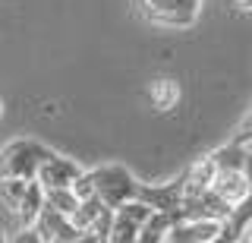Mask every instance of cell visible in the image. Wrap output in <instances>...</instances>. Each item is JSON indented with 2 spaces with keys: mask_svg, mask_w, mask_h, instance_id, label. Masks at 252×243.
Returning a JSON list of instances; mask_svg holds the SVG:
<instances>
[{
  "mask_svg": "<svg viewBox=\"0 0 252 243\" xmlns=\"http://www.w3.org/2000/svg\"><path fill=\"white\" fill-rule=\"evenodd\" d=\"M230 142H236V145H249V142H252V111H249L246 117H243V123L233 130Z\"/></svg>",
  "mask_w": 252,
  "mask_h": 243,
  "instance_id": "obj_16",
  "label": "cell"
},
{
  "mask_svg": "<svg viewBox=\"0 0 252 243\" xmlns=\"http://www.w3.org/2000/svg\"><path fill=\"white\" fill-rule=\"evenodd\" d=\"M215 174H218V164L211 155H202V158H195L189 168L183 171V196H199L205 190H211V183H215Z\"/></svg>",
  "mask_w": 252,
  "mask_h": 243,
  "instance_id": "obj_7",
  "label": "cell"
},
{
  "mask_svg": "<svg viewBox=\"0 0 252 243\" xmlns=\"http://www.w3.org/2000/svg\"><path fill=\"white\" fill-rule=\"evenodd\" d=\"M26 186L29 180H19V177H0V202H3L10 211L19 208L22 196H26Z\"/></svg>",
  "mask_w": 252,
  "mask_h": 243,
  "instance_id": "obj_14",
  "label": "cell"
},
{
  "mask_svg": "<svg viewBox=\"0 0 252 243\" xmlns=\"http://www.w3.org/2000/svg\"><path fill=\"white\" fill-rule=\"evenodd\" d=\"M10 243H41V237H38L32 227H19V231H16V237H13Z\"/></svg>",
  "mask_w": 252,
  "mask_h": 243,
  "instance_id": "obj_17",
  "label": "cell"
},
{
  "mask_svg": "<svg viewBox=\"0 0 252 243\" xmlns=\"http://www.w3.org/2000/svg\"><path fill=\"white\" fill-rule=\"evenodd\" d=\"M0 243H10V240H6V234H3V231H0Z\"/></svg>",
  "mask_w": 252,
  "mask_h": 243,
  "instance_id": "obj_22",
  "label": "cell"
},
{
  "mask_svg": "<svg viewBox=\"0 0 252 243\" xmlns=\"http://www.w3.org/2000/svg\"><path fill=\"white\" fill-rule=\"evenodd\" d=\"M233 243H252V221L243 227L240 234H236V240H233Z\"/></svg>",
  "mask_w": 252,
  "mask_h": 243,
  "instance_id": "obj_19",
  "label": "cell"
},
{
  "mask_svg": "<svg viewBox=\"0 0 252 243\" xmlns=\"http://www.w3.org/2000/svg\"><path fill=\"white\" fill-rule=\"evenodd\" d=\"M89 174H92V183H94V196L107 208L123 206V202L136 199V193H139V180L123 164H101V168H92Z\"/></svg>",
  "mask_w": 252,
  "mask_h": 243,
  "instance_id": "obj_1",
  "label": "cell"
},
{
  "mask_svg": "<svg viewBox=\"0 0 252 243\" xmlns=\"http://www.w3.org/2000/svg\"><path fill=\"white\" fill-rule=\"evenodd\" d=\"M69 190L76 193V199H79V202H82V199H92V196H94L92 174H89V171H82V174H79V177L73 180V186H69Z\"/></svg>",
  "mask_w": 252,
  "mask_h": 243,
  "instance_id": "obj_15",
  "label": "cell"
},
{
  "mask_svg": "<svg viewBox=\"0 0 252 243\" xmlns=\"http://www.w3.org/2000/svg\"><path fill=\"white\" fill-rule=\"evenodd\" d=\"M44 206H51L54 211H60V215H73L76 206H79V199H76V193L69 190V186H57V190H44Z\"/></svg>",
  "mask_w": 252,
  "mask_h": 243,
  "instance_id": "obj_13",
  "label": "cell"
},
{
  "mask_svg": "<svg viewBox=\"0 0 252 243\" xmlns=\"http://www.w3.org/2000/svg\"><path fill=\"white\" fill-rule=\"evenodd\" d=\"M82 174V168L73 161V158H63V155L51 152L47 158L41 161L35 180L44 186V190H57V186H73V180Z\"/></svg>",
  "mask_w": 252,
  "mask_h": 243,
  "instance_id": "obj_5",
  "label": "cell"
},
{
  "mask_svg": "<svg viewBox=\"0 0 252 243\" xmlns=\"http://www.w3.org/2000/svg\"><path fill=\"white\" fill-rule=\"evenodd\" d=\"M0 117H3V101H0Z\"/></svg>",
  "mask_w": 252,
  "mask_h": 243,
  "instance_id": "obj_23",
  "label": "cell"
},
{
  "mask_svg": "<svg viewBox=\"0 0 252 243\" xmlns=\"http://www.w3.org/2000/svg\"><path fill=\"white\" fill-rule=\"evenodd\" d=\"M246 177H249V183H252V142L246 145Z\"/></svg>",
  "mask_w": 252,
  "mask_h": 243,
  "instance_id": "obj_20",
  "label": "cell"
},
{
  "mask_svg": "<svg viewBox=\"0 0 252 243\" xmlns=\"http://www.w3.org/2000/svg\"><path fill=\"white\" fill-rule=\"evenodd\" d=\"M104 208H107L104 202H101L98 196H92V199H82V202H79V206H76V211L69 215V221H73V227H76V231H89V227L94 224V218H98Z\"/></svg>",
  "mask_w": 252,
  "mask_h": 243,
  "instance_id": "obj_12",
  "label": "cell"
},
{
  "mask_svg": "<svg viewBox=\"0 0 252 243\" xmlns=\"http://www.w3.org/2000/svg\"><path fill=\"white\" fill-rule=\"evenodd\" d=\"M170 224H173V218L161 215V211H152V215H148V221L139 227L136 243H164V237H167V231H170Z\"/></svg>",
  "mask_w": 252,
  "mask_h": 243,
  "instance_id": "obj_11",
  "label": "cell"
},
{
  "mask_svg": "<svg viewBox=\"0 0 252 243\" xmlns=\"http://www.w3.org/2000/svg\"><path fill=\"white\" fill-rule=\"evenodd\" d=\"M73 243H107V240H101L98 234H92V231H79V237Z\"/></svg>",
  "mask_w": 252,
  "mask_h": 243,
  "instance_id": "obj_18",
  "label": "cell"
},
{
  "mask_svg": "<svg viewBox=\"0 0 252 243\" xmlns=\"http://www.w3.org/2000/svg\"><path fill=\"white\" fill-rule=\"evenodd\" d=\"M180 95H183V92H180V82L170 79V76H161V79H155L148 85V98H152L155 111H161V114L173 111V107L180 104Z\"/></svg>",
  "mask_w": 252,
  "mask_h": 243,
  "instance_id": "obj_9",
  "label": "cell"
},
{
  "mask_svg": "<svg viewBox=\"0 0 252 243\" xmlns=\"http://www.w3.org/2000/svg\"><path fill=\"white\" fill-rule=\"evenodd\" d=\"M220 234V221H205V218H199V221H173L167 237H164V243H215Z\"/></svg>",
  "mask_w": 252,
  "mask_h": 243,
  "instance_id": "obj_6",
  "label": "cell"
},
{
  "mask_svg": "<svg viewBox=\"0 0 252 243\" xmlns=\"http://www.w3.org/2000/svg\"><path fill=\"white\" fill-rule=\"evenodd\" d=\"M136 199H142L152 211L180 221V206H183V177L167 180V183H139Z\"/></svg>",
  "mask_w": 252,
  "mask_h": 243,
  "instance_id": "obj_4",
  "label": "cell"
},
{
  "mask_svg": "<svg viewBox=\"0 0 252 243\" xmlns=\"http://www.w3.org/2000/svg\"><path fill=\"white\" fill-rule=\"evenodd\" d=\"M41 208H44V186L38 183V180H29L26 196H22L19 208L13 211V215H16V221H19V227H32Z\"/></svg>",
  "mask_w": 252,
  "mask_h": 243,
  "instance_id": "obj_10",
  "label": "cell"
},
{
  "mask_svg": "<svg viewBox=\"0 0 252 243\" xmlns=\"http://www.w3.org/2000/svg\"><path fill=\"white\" fill-rule=\"evenodd\" d=\"M236 6H243V10H252V0H233Z\"/></svg>",
  "mask_w": 252,
  "mask_h": 243,
  "instance_id": "obj_21",
  "label": "cell"
},
{
  "mask_svg": "<svg viewBox=\"0 0 252 243\" xmlns=\"http://www.w3.org/2000/svg\"><path fill=\"white\" fill-rule=\"evenodd\" d=\"M51 155V148L35 142V139H10L0 152V177H19V180H35L41 161Z\"/></svg>",
  "mask_w": 252,
  "mask_h": 243,
  "instance_id": "obj_2",
  "label": "cell"
},
{
  "mask_svg": "<svg viewBox=\"0 0 252 243\" xmlns=\"http://www.w3.org/2000/svg\"><path fill=\"white\" fill-rule=\"evenodd\" d=\"M211 190H215L227 206H236V202L252 190V183H249V177H246V171H243V168H233V171H218Z\"/></svg>",
  "mask_w": 252,
  "mask_h": 243,
  "instance_id": "obj_8",
  "label": "cell"
},
{
  "mask_svg": "<svg viewBox=\"0 0 252 243\" xmlns=\"http://www.w3.org/2000/svg\"><path fill=\"white\" fill-rule=\"evenodd\" d=\"M142 16L161 29H189L202 13V0H139Z\"/></svg>",
  "mask_w": 252,
  "mask_h": 243,
  "instance_id": "obj_3",
  "label": "cell"
}]
</instances>
